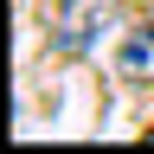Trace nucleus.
Listing matches in <instances>:
<instances>
[{
	"instance_id": "obj_1",
	"label": "nucleus",
	"mask_w": 154,
	"mask_h": 154,
	"mask_svg": "<svg viewBox=\"0 0 154 154\" xmlns=\"http://www.w3.org/2000/svg\"><path fill=\"white\" fill-rule=\"evenodd\" d=\"M103 32V0H58L51 13V51H90Z\"/></svg>"
},
{
	"instance_id": "obj_2",
	"label": "nucleus",
	"mask_w": 154,
	"mask_h": 154,
	"mask_svg": "<svg viewBox=\"0 0 154 154\" xmlns=\"http://www.w3.org/2000/svg\"><path fill=\"white\" fill-rule=\"evenodd\" d=\"M116 77H128V84H154V19L128 26L122 51H116Z\"/></svg>"
}]
</instances>
